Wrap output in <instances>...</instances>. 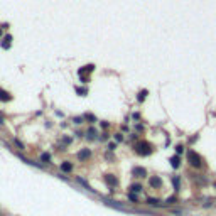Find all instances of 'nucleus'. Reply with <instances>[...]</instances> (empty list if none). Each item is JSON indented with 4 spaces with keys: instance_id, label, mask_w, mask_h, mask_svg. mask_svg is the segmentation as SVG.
Returning <instances> with one entry per match:
<instances>
[{
    "instance_id": "7c9ffc66",
    "label": "nucleus",
    "mask_w": 216,
    "mask_h": 216,
    "mask_svg": "<svg viewBox=\"0 0 216 216\" xmlns=\"http://www.w3.org/2000/svg\"><path fill=\"white\" fill-rule=\"evenodd\" d=\"M215 187H216V184H215Z\"/></svg>"
},
{
    "instance_id": "aec40b11",
    "label": "nucleus",
    "mask_w": 216,
    "mask_h": 216,
    "mask_svg": "<svg viewBox=\"0 0 216 216\" xmlns=\"http://www.w3.org/2000/svg\"><path fill=\"white\" fill-rule=\"evenodd\" d=\"M85 117H86V120H90L91 123H93V122H96V117H95V115H91V113H86Z\"/></svg>"
},
{
    "instance_id": "bb28decb",
    "label": "nucleus",
    "mask_w": 216,
    "mask_h": 216,
    "mask_svg": "<svg viewBox=\"0 0 216 216\" xmlns=\"http://www.w3.org/2000/svg\"><path fill=\"white\" fill-rule=\"evenodd\" d=\"M115 139H117L118 142H122V140H123V137H122V133H117V135H115Z\"/></svg>"
},
{
    "instance_id": "423d86ee",
    "label": "nucleus",
    "mask_w": 216,
    "mask_h": 216,
    "mask_svg": "<svg viewBox=\"0 0 216 216\" xmlns=\"http://www.w3.org/2000/svg\"><path fill=\"white\" fill-rule=\"evenodd\" d=\"M149 182H150V186H152V187H157V189H159V187H162V179L159 177V176H154V177H150V181H149Z\"/></svg>"
},
{
    "instance_id": "412c9836",
    "label": "nucleus",
    "mask_w": 216,
    "mask_h": 216,
    "mask_svg": "<svg viewBox=\"0 0 216 216\" xmlns=\"http://www.w3.org/2000/svg\"><path fill=\"white\" fill-rule=\"evenodd\" d=\"M176 152H177V155L182 154V152H184V145H177V147H176Z\"/></svg>"
},
{
    "instance_id": "cd10ccee",
    "label": "nucleus",
    "mask_w": 216,
    "mask_h": 216,
    "mask_svg": "<svg viewBox=\"0 0 216 216\" xmlns=\"http://www.w3.org/2000/svg\"><path fill=\"white\" fill-rule=\"evenodd\" d=\"M107 139H108V133H101V137H100V140H103V142H105Z\"/></svg>"
},
{
    "instance_id": "c756f323",
    "label": "nucleus",
    "mask_w": 216,
    "mask_h": 216,
    "mask_svg": "<svg viewBox=\"0 0 216 216\" xmlns=\"http://www.w3.org/2000/svg\"><path fill=\"white\" fill-rule=\"evenodd\" d=\"M0 36H2V29H0Z\"/></svg>"
},
{
    "instance_id": "393cba45",
    "label": "nucleus",
    "mask_w": 216,
    "mask_h": 216,
    "mask_svg": "<svg viewBox=\"0 0 216 216\" xmlns=\"http://www.w3.org/2000/svg\"><path fill=\"white\" fill-rule=\"evenodd\" d=\"M115 149H117V144H113V142L108 144V150H115Z\"/></svg>"
},
{
    "instance_id": "f257e3e1",
    "label": "nucleus",
    "mask_w": 216,
    "mask_h": 216,
    "mask_svg": "<svg viewBox=\"0 0 216 216\" xmlns=\"http://www.w3.org/2000/svg\"><path fill=\"white\" fill-rule=\"evenodd\" d=\"M187 162L193 165V167H201L203 165V157L199 155L198 152H194V150H187Z\"/></svg>"
},
{
    "instance_id": "4468645a",
    "label": "nucleus",
    "mask_w": 216,
    "mask_h": 216,
    "mask_svg": "<svg viewBox=\"0 0 216 216\" xmlns=\"http://www.w3.org/2000/svg\"><path fill=\"white\" fill-rule=\"evenodd\" d=\"M41 162H44V164H49V162H51V154H47V152H42V154H41Z\"/></svg>"
},
{
    "instance_id": "9b49d317",
    "label": "nucleus",
    "mask_w": 216,
    "mask_h": 216,
    "mask_svg": "<svg viewBox=\"0 0 216 216\" xmlns=\"http://www.w3.org/2000/svg\"><path fill=\"white\" fill-rule=\"evenodd\" d=\"M142 189H144V187H142V184H139V182H135V184L130 186V193H135V194H137V193H142Z\"/></svg>"
},
{
    "instance_id": "f3484780",
    "label": "nucleus",
    "mask_w": 216,
    "mask_h": 216,
    "mask_svg": "<svg viewBox=\"0 0 216 216\" xmlns=\"http://www.w3.org/2000/svg\"><path fill=\"white\" fill-rule=\"evenodd\" d=\"M95 135H96V130L91 127L90 130H88V133H86V137H88V139H95Z\"/></svg>"
},
{
    "instance_id": "dca6fc26",
    "label": "nucleus",
    "mask_w": 216,
    "mask_h": 216,
    "mask_svg": "<svg viewBox=\"0 0 216 216\" xmlns=\"http://www.w3.org/2000/svg\"><path fill=\"white\" fill-rule=\"evenodd\" d=\"M147 93H149V91H147V90H142V91H140V93H139V96H137V100H139V101H144L145 98H147Z\"/></svg>"
},
{
    "instance_id": "6ab92c4d",
    "label": "nucleus",
    "mask_w": 216,
    "mask_h": 216,
    "mask_svg": "<svg viewBox=\"0 0 216 216\" xmlns=\"http://www.w3.org/2000/svg\"><path fill=\"white\" fill-rule=\"evenodd\" d=\"M76 91H78V93H79L81 96H85V95H88V88H79V86H78V88H76Z\"/></svg>"
},
{
    "instance_id": "ddd939ff",
    "label": "nucleus",
    "mask_w": 216,
    "mask_h": 216,
    "mask_svg": "<svg viewBox=\"0 0 216 216\" xmlns=\"http://www.w3.org/2000/svg\"><path fill=\"white\" fill-rule=\"evenodd\" d=\"M172 184H174V189L179 191L181 189V177L179 176H174V177H172Z\"/></svg>"
},
{
    "instance_id": "5701e85b",
    "label": "nucleus",
    "mask_w": 216,
    "mask_h": 216,
    "mask_svg": "<svg viewBox=\"0 0 216 216\" xmlns=\"http://www.w3.org/2000/svg\"><path fill=\"white\" fill-rule=\"evenodd\" d=\"M128 199H132V201H137V194H135V193H128Z\"/></svg>"
},
{
    "instance_id": "c85d7f7f",
    "label": "nucleus",
    "mask_w": 216,
    "mask_h": 216,
    "mask_svg": "<svg viewBox=\"0 0 216 216\" xmlns=\"http://www.w3.org/2000/svg\"><path fill=\"white\" fill-rule=\"evenodd\" d=\"M2 123H3V117L0 115V125H2Z\"/></svg>"
},
{
    "instance_id": "a211bd4d",
    "label": "nucleus",
    "mask_w": 216,
    "mask_h": 216,
    "mask_svg": "<svg viewBox=\"0 0 216 216\" xmlns=\"http://www.w3.org/2000/svg\"><path fill=\"white\" fill-rule=\"evenodd\" d=\"M176 203H177V198L176 196H171V198L165 199V204H176Z\"/></svg>"
},
{
    "instance_id": "b1692460",
    "label": "nucleus",
    "mask_w": 216,
    "mask_h": 216,
    "mask_svg": "<svg viewBox=\"0 0 216 216\" xmlns=\"http://www.w3.org/2000/svg\"><path fill=\"white\" fill-rule=\"evenodd\" d=\"M14 142H15V145H17L19 149H20V150H22V149H24V144H22V142H20V140H17V139H15V140H14Z\"/></svg>"
},
{
    "instance_id": "39448f33",
    "label": "nucleus",
    "mask_w": 216,
    "mask_h": 216,
    "mask_svg": "<svg viewBox=\"0 0 216 216\" xmlns=\"http://www.w3.org/2000/svg\"><path fill=\"white\" fill-rule=\"evenodd\" d=\"M132 176L133 177H145L147 176V171H145L144 167H133L132 169Z\"/></svg>"
},
{
    "instance_id": "6e6552de",
    "label": "nucleus",
    "mask_w": 216,
    "mask_h": 216,
    "mask_svg": "<svg viewBox=\"0 0 216 216\" xmlns=\"http://www.w3.org/2000/svg\"><path fill=\"white\" fill-rule=\"evenodd\" d=\"M169 162H171V165H172L174 169H179V167H181V157H179V155H172Z\"/></svg>"
},
{
    "instance_id": "20e7f679",
    "label": "nucleus",
    "mask_w": 216,
    "mask_h": 216,
    "mask_svg": "<svg viewBox=\"0 0 216 216\" xmlns=\"http://www.w3.org/2000/svg\"><path fill=\"white\" fill-rule=\"evenodd\" d=\"M76 157H78V161H88L91 157V150L90 149H81V150L76 154Z\"/></svg>"
},
{
    "instance_id": "0eeeda50",
    "label": "nucleus",
    "mask_w": 216,
    "mask_h": 216,
    "mask_svg": "<svg viewBox=\"0 0 216 216\" xmlns=\"http://www.w3.org/2000/svg\"><path fill=\"white\" fill-rule=\"evenodd\" d=\"M78 182H79V184H83V187H85L86 191H90V193H93V194H98V193H96V191H95V189H93V187H91V186L85 179H83V177H78Z\"/></svg>"
},
{
    "instance_id": "7ed1b4c3",
    "label": "nucleus",
    "mask_w": 216,
    "mask_h": 216,
    "mask_svg": "<svg viewBox=\"0 0 216 216\" xmlns=\"http://www.w3.org/2000/svg\"><path fill=\"white\" fill-rule=\"evenodd\" d=\"M103 181L107 182V184L110 186V187H111V189H115V187L118 186V179H117V177H115L113 174H105V176H103Z\"/></svg>"
},
{
    "instance_id": "4be33fe9",
    "label": "nucleus",
    "mask_w": 216,
    "mask_h": 216,
    "mask_svg": "<svg viewBox=\"0 0 216 216\" xmlns=\"http://www.w3.org/2000/svg\"><path fill=\"white\" fill-rule=\"evenodd\" d=\"M73 122H74L76 125H79V123H83V118H81V117H76V118H73Z\"/></svg>"
},
{
    "instance_id": "f03ea898",
    "label": "nucleus",
    "mask_w": 216,
    "mask_h": 216,
    "mask_svg": "<svg viewBox=\"0 0 216 216\" xmlns=\"http://www.w3.org/2000/svg\"><path fill=\"white\" fill-rule=\"evenodd\" d=\"M152 150H154L152 145L149 144V142H145V140L144 142H139V144L135 145V152H137L139 155H150Z\"/></svg>"
},
{
    "instance_id": "1a4fd4ad",
    "label": "nucleus",
    "mask_w": 216,
    "mask_h": 216,
    "mask_svg": "<svg viewBox=\"0 0 216 216\" xmlns=\"http://www.w3.org/2000/svg\"><path fill=\"white\" fill-rule=\"evenodd\" d=\"M147 204H150V206H157V208H161V206H164V203H162L161 199H154V198H149L147 199Z\"/></svg>"
},
{
    "instance_id": "a878e982",
    "label": "nucleus",
    "mask_w": 216,
    "mask_h": 216,
    "mask_svg": "<svg viewBox=\"0 0 216 216\" xmlns=\"http://www.w3.org/2000/svg\"><path fill=\"white\" fill-rule=\"evenodd\" d=\"M63 142L68 145V144H71V139H69V137H63Z\"/></svg>"
},
{
    "instance_id": "f8f14e48",
    "label": "nucleus",
    "mask_w": 216,
    "mask_h": 216,
    "mask_svg": "<svg viewBox=\"0 0 216 216\" xmlns=\"http://www.w3.org/2000/svg\"><path fill=\"white\" fill-rule=\"evenodd\" d=\"M9 100H12L10 93H7V91L0 90V101H9Z\"/></svg>"
},
{
    "instance_id": "2eb2a0df",
    "label": "nucleus",
    "mask_w": 216,
    "mask_h": 216,
    "mask_svg": "<svg viewBox=\"0 0 216 216\" xmlns=\"http://www.w3.org/2000/svg\"><path fill=\"white\" fill-rule=\"evenodd\" d=\"M10 41H12V37L7 36L3 39V42H2V47H3V49H9V47H10Z\"/></svg>"
},
{
    "instance_id": "9d476101",
    "label": "nucleus",
    "mask_w": 216,
    "mask_h": 216,
    "mask_svg": "<svg viewBox=\"0 0 216 216\" xmlns=\"http://www.w3.org/2000/svg\"><path fill=\"white\" fill-rule=\"evenodd\" d=\"M61 171H63V172H71L73 171V164L69 161L63 162V164H61Z\"/></svg>"
}]
</instances>
